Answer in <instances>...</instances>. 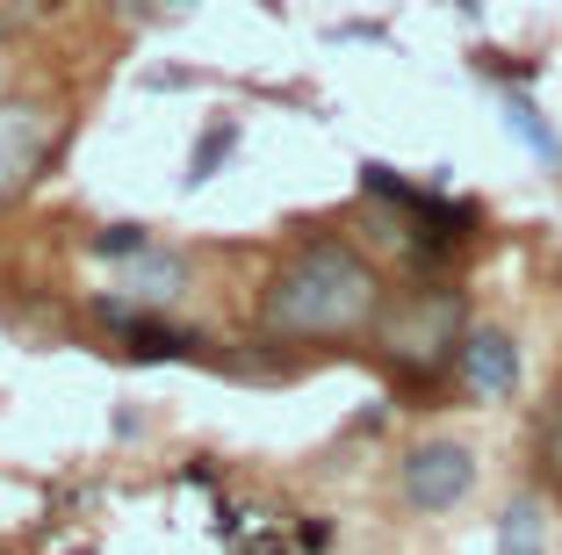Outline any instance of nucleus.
<instances>
[{
  "label": "nucleus",
  "instance_id": "nucleus-1",
  "mask_svg": "<svg viewBox=\"0 0 562 555\" xmlns=\"http://www.w3.org/2000/svg\"><path fill=\"white\" fill-rule=\"evenodd\" d=\"M382 281L347 238H303L260 296V332L267 340H347L375 325Z\"/></svg>",
  "mask_w": 562,
  "mask_h": 555
},
{
  "label": "nucleus",
  "instance_id": "nucleus-2",
  "mask_svg": "<svg viewBox=\"0 0 562 555\" xmlns=\"http://www.w3.org/2000/svg\"><path fill=\"white\" fill-rule=\"evenodd\" d=\"M361 188L375 202H390V210H404V238H412V260H454V245H469V231H476V210L454 196H440V188H412L404 174H390L382 159L361 166Z\"/></svg>",
  "mask_w": 562,
  "mask_h": 555
},
{
  "label": "nucleus",
  "instance_id": "nucleus-3",
  "mask_svg": "<svg viewBox=\"0 0 562 555\" xmlns=\"http://www.w3.org/2000/svg\"><path fill=\"white\" fill-rule=\"evenodd\" d=\"M382 340H390L397 368H412V376H440V368H454V346H462V296H454V289L412 296V303L382 325Z\"/></svg>",
  "mask_w": 562,
  "mask_h": 555
},
{
  "label": "nucleus",
  "instance_id": "nucleus-4",
  "mask_svg": "<svg viewBox=\"0 0 562 555\" xmlns=\"http://www.w3.org/2000/svg\"><path fill=\"white\" fill-rule=\"evenodd\" d=\"M397 490L412 512H454L476 490V455L462 441H418L397 462Z\"/></svg>",
  "mask_w": 562,
  "mask_h": 555
},
{
  "label": "nucleus",
  "instance_id": "nucleus-5",
  "mask_svg": "<svg viewBox=\"0 0 562 555\" xmlns=\"http://www.w3.org/2000/svg\"><path fill=\"white\" fill-rule=\"evenodd\" d=\"M50 145H58V123L36 101H0V210L44 174Z\"/></svg>",
  "mask_w": 562,
  "mask_h": 555
},
{
  "label": "nucleus",
  "instance_id": "nucleus-6",
  "mask_svg": "<svg viewBox=\"0 0 562 555\" xmlns=\"http://www.w3.org/2000/svg\"><path fill=\"white\" fill-rule=\"evenodd\" d=\"M454 376H462V390L483 397V404L513 397V382H519V346H513V332L476 325L462 346H454Z\"/></svg>",
  "mask_w": 562,
  "mask_h": 555
},
{
  "label": "nucleus",
  "instance_id": "nucleus-7",
  "mask_svg": "<svg viewBox=\"0 0 562 555\" xmlns=\"http://www.w3.org/2000/svg\"><path fill=\"white\" fill-rule=\"evenodd\" d=\"M181 289H188V260H181V253L145 245V253L131 260V281H123L116 296H131V303H145V311H151V303H173Z\"/></svg>",
  "mask_w": 562,
  "mask_h": 555
},
{
  "label": "nucleus",
  "instance_id": "nucleus-8",
  "mask_svg": "<svg viewBox=\"0 0 562 555\" xmlns=\"http://www.w3.org/2000/svg\"><path fill=\"white\" fill-rule=\"evenodd\" d=\"M497 555H548L541 506H533V498H513V506L497 512Z\"/></svg>",
  "mask_w": 562,
  "mask_h": 555
},
{
  "label": "nucleus",
  "instance_id": "nucleus-9",
  "mask_svg": "<svg viewBox=\"0 0 562 555\" xmlns=\"http://www.w3.org/2000/svg\"><path fill=\"white\" fill-rule=\"evenodd\" d=\"M505 131L519 137V145L533 152V159H548V166H562V137L541 123V109H533L527 95H505Z\"/></svg>",
  "mask_w": 562,
  "mask_h": 555
},
{
  "label": "nucleus",
  "instance_id": "nucleus-10",
  "mask_svg": "<svg viewBox=\"0 0 562 555\" xmlns=\"http://www.w3.org/2000/svg\"><path fill=\"white\" fill-rule=\"evenodd\" d=\"M232 145H238V123H210V131L195 137V159H188V188H202L216 166L232 159Z\"/></svg>",
  "mask_w": 562,
  "mask_h": 555
},
{
  "label": "nucleus",
  "instance_id": "nucleus-11",
  "mask_svg": "<svg viewBox=\"0 0 562 555\" xmlns=\"http://www.w3.org/2000/svg\"><path fill=\"white\" fill-rule=\"evenodd\" d=\"M145 245H151L145 224H101V231H94V253H101V260H137Z\"/></svg>",
  "mask_w": 562,
  "mask_h": 555
},
{
  "label": "nucleus",
  "instance_id": "nucleus-12",
  "mask_svg": "<svg viewBox=\"0 0 562 555\" xmlns=\"http://www.w3.org/2000/svg\"><path fill=\"white\" fill-rule=\"evenodd\" d=\"M533 447H541V469H548V476L562 484V397H555V404L541 411V441H533Z\"/></svg>",
  "mask_w": 562,
  "mask_h": 555
},
{
  "label": "nucleus",
  "instance_id": "nucleus-13",
  "mask_svg": "<svg viewBox=\"0 0 562 555\" xmlns=\"http://www.w3.org/2000/svg\"><path fill=\"white\" fill-rule=\"evenodd\" d=\"M173 8H188V0H173Z\"/></svg>",
  "mask_w": 562,
  "mask_h": 555
}]
</instances>
